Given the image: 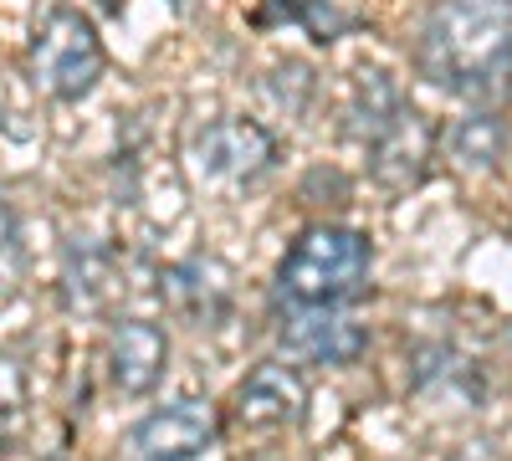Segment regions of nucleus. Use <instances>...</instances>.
I'll return each instance as SVG.
<instances>
[{
  "mask_svg": "<svg viewBox=\"0 0 512 461\" xmlns=\"http://www.w3.org/2000/svg\"><path fill=\"white\" fill-rule=\"evenodd\" d=\"M420 72L451 98L497 103L512 88V0H441L420 31Z\"/></svg>",
  "mask_w": 512,
  "mask_h": 461,
  "instance_id": "f257e3e1",
  "label": "nucleus"
},
{
  "mask_svg": "<svg viewBox=\"0 0 512 461\" xmlns=\"http://www.w3.org/2000/svg\"><path fill=\"white\" fill-rule=\"evenodd\" d=\"M369 236L354 226H308L277 267L282 298L297 308H338L369 277Z\"/></svg>",
  "mask_w": 512,
  "mask_h": 461,
  "instance_id": "f03ea898",
  "label": "nucleus"
},
{
  "mask_svg": "<svg viewBox=\"0 0 512 461\" xmlns=\"http://www.w3.org/2000/svg\"><path fill=\"white\" fill-rule=\"evenodd\" d=\"M103 36L98 26L82 16L77 6H57L47 11V21L31 36V77L41 93H52L62 103L88 98L103 77Z\"/></svg>",
  "mask_w": 512,
  "mask_h": 461,
  "instance_id": "7ed1b4c3",
  "label": "nucleus"
},
{
  "mask_svg": "<svg viewBox=\"0 0 512 461\" xmlns=\"http://www.w3.org/2000/svg\"><path fill=\"white\" fill-rule=\"evenodd\" d=\"M195 175L205 185H221V190H236V185H251L262 180L272 164H277V139L251 118H216L195 134Z\"/></svg>",
  "mask_w": 512,
  "mask_h": 461,
  "instance_id": "20e7f679",
  "label": "nucleus"
},
{
  "mask_svg": "<svg viewBox=\"0 0 512 461\" xmlns=\"http://www.w3.org/2000/svg\"><path fill=\"white\" fill-rule=\"evenodd\" d=\"M277 344L292 364H354L369 349V333L364 323L344 318L338 308H297L282 328H277Z\"/></svg>",
  "mask_w": 512,
  "mask_h": 461,
  "instance_id": "39448f33",
  "label": "nucleus"
},
{
  "mask_svg": "<svg viewBox=\"0 0 512 461\" xmlns=\"http://www.w3.org/2000/svg\"><path fill=\"white\" fill-rule=\"evenodd\" d=\"M216 431L221 421L205 400H175L139 421L128 446H134V461H195L216 446Z\"/></svg>",
  "mask_w": 512,
  "mask_h": 461,
  "instance_id": "423d86ee",
  "label": "nucleus"
},
{
  "mask_svg": "<svg viewBox=\"0 0 512 461\" xmlns=\"http://www.w3.org/2000/svg\"><path fill=\"white\" fill-rule=\"evenodd\" d=\"M303 405H308V385L292 364H256L236 390V415L251 431H277L303 421Z\"/></svg>",
  "mask_w": 512,
  "mask_h": 461,
  "instance_id": "0eeeda50",
  "label": "nucleus"
},
{
  "mask_svg": "<svg viewBox=\"0 0 512 461\" xmlns=\"http://www.w3.org/2000/svg\"><path fill=\"white\" fill-rule=\"evenodd\" d=\"M169 364V339L149 318H123L108 339V374L123 395H149Z\"/></svg>",
  "mask_w": 512,
  "mask_h": 461,
  "instance_id": "6e6552de",
  "label": "nucleus"
},
{
  "mask_svg": "<svg viewBox=\"0 0 512 461\" xmlns=\"http://www.w3.org/2000/svg\"><path fill=\"white\" fill-rule=\"evenodd\" d=\"M369 159H374V175H379L384 185L405 190V185H415V180L425 175V159H431V129H425L420 113L410 108L395 129L369 149Z\"/></svg>",
  "mask_w": 512,
  "mask_h": 461,
  "instance_id": "1a4fd4ad",
  "label": "nucleus"
},
{
  "mask_svg": "<svg viewBox=\"0 0 512 461\" xmlns=\"http://www.w3.org/2000/svg\"><path fill=\"white\" fill-rule=\"evenodd\" d=\"M405 113H410V103L400 98V88L390 82V72H364L359 93H354V139L374 149Z\"/></svg>",
  "mask_w": 512,
  "mask_h": 461,
  "instance_id": "9d476101",
  "label": "nucleus"
},
{
  "mask_svg": "<svg viewBox=\"0 0 512 461\" xmlns=\"http://www.w3.org/2000/svg\"><path fill=\"white\" fill-rule=\"evenodd\" d=\"M507 149V123L497 113H472L451 129V154L466 164V170H492Z\"/></svg>",
  "mask_w": 512,
  "mask_h": 461,
  "instance_id": "9b49d317",
  "label": "nucleus"
}]
</instances>
